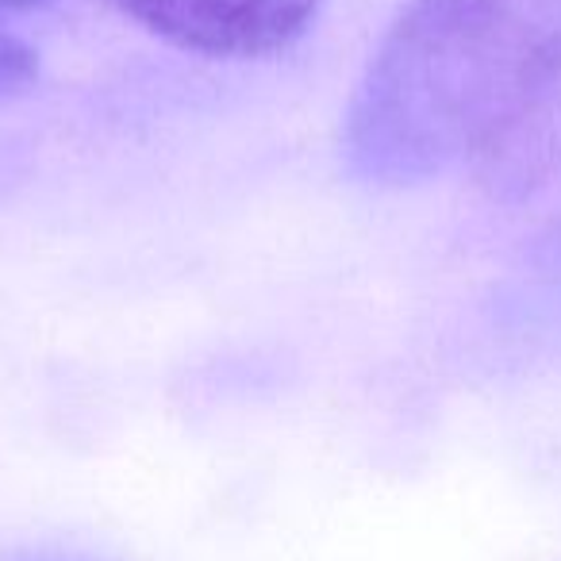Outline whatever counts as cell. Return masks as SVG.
I'll use <instances>...</instances> for the list:
<instances>
[{
    "label": "cell",
    "instance_id": "cell-2",
    "mask_svg": "<svg viewBox=\"0 0 561 561\" xmlns=\"http://www.w3.org/2000/svg\"><path fill=\"white\" fill-rule=\"evenodd\" d=\"M170 47L204 58H270L305 39L323 0H116Z\"/></svg>",
    "mask_w": 561,
    "mask_h": 561
},
{
    "label": "cell",
    "instance_id": "cell-3",
    "mask_svg": "<svg viewBox=\"0 0 561 561\" xmlns=\"http://www.w3.org/2000/svg\"><path fill=\"white\" fill-rule=\"evenodd\" d=\"M39 85V55L20 35L0 32V104L27 96Z\"/></svg>",
    "mask_w": 561,
    "mask_h": 561
},
{
    "label": "cell",
    "instance_id": "cell-4",
    "mask_svg": "<svg viewBox=\"0 0 561 561\" xmlns=\"http://www.w3.org/2000/svg\"><path fill=\"white\" fill-rule=\"evenodd\" d=\"M50 4H58V0H0V12H4V16H24V12L50 9Z\"/></svg>",
    "mask_w": 561,
    "mask_h": 561
},
{
    "label": "cell",
    "instance_id": "cell-1",
    "mask_svg": "<svg viewBox=\"0 0 561 561\" xmlns=\"http://www.w3.org/2000/svg\"><path fill=\"white\" fill-rule=\"evenodd\" d=\"M561 81V0H404L346 108V165L420 185L527 147Z\"/></svg>",
    "mask_w": 561,
    "mask_h": 561
}]
</instances>
